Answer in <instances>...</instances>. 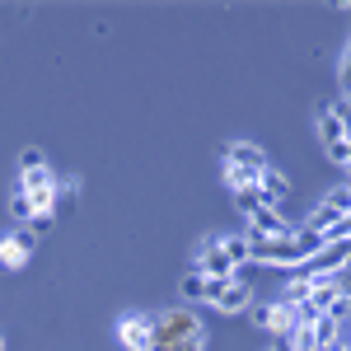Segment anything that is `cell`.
I'll list each match as a JSON object with an SVG mask.
<instances>
[{
	"label": "cell",
	"mask_w": 351,
	"mask_h": 351,
	"mask_svg": "<svg viewBox=\"0 0 351 351\" xmlns=\"http://www.w3.org/2000/svg\"><path fill=\"white\" fill-rule=\"evenodd\" d=\"M150 351H206V332L197 324L192 309H164V314H150Z\"/></svg>",
	"instance_id": "6da1fadb"
},
{
	"label": "cell",
	"mask_w": 351,
	"mask_h": 351,
	"mask_svg": "<svg viewBox=\"0 0 351 351\" xmlns=\"http://www.w3.org/2000/svg\"><path fill=\"white\" fill-rule=\"evenodd\" d=\"M38 248V234L28 230V225H19V230H10L5 239H0V267L5 271H19L28 263V253Z\"/></svg>",
	"instance_id": "7a4b0ae2"
},
{
	"label": "cell",
	"mask_w": 351,
	"mask_h": 351,
	"mask_svg": "<svg viewBox=\"0 0 351 351\" xmlns=\"http://www.w3.org/2000/svg\"><path fill=\"white\" fill-rule=\"evenodd\" d=\"M192 271H202V276H211V281H230V271H234V263L220 253V239L211 234V239L197 243V258H192Z\"/></svg>",
	"instance_id": "3957f363"
},
{
	"label": "cell",
	"mask_w": 351,
	"mask_h": 351,
	"mask_svg": "<svg viewBox=\"0 0 351 351\" xmlns=\"http://www.w3.org/2000/svg\"><path fill=\"white\" fill-rule=\"evenodd\" d=\"M150 337H155L150 314H122L117 319V342H122V351H150Z\"/></svg>",
	"instance_id": "277c9868"
},
{
	"label": "cell",
	"mask_w": 351,
	"mask_h": 351,
	"mask_svg": "<svg viewBox=\"0 0 351 351\" xmlns=\"http://www.w3.org/2000/svg\"><path fill=\"white\" fill-rule=\"evenodd\" d=\"M225 164L248 169V173H263V169H267V150H263L258 141H230V145H225Z\"/></svg>",
	"instance_id": "5b68a950"
},
{
	"label": "cell",
	"mask_w": 351,
	"mask_h": 351,
	"mask_svg": "<svg viewBox=\"0 0 351 351\" xmlns=\"http://www.w3.org/2000/svg\"><path fill=\"white\" fill-rule=\"evenodd\" d=\"M258 192H263V206H267V211H281V206H286V197H291V178H286V173H281V169H263V173H258Z\"/></svg>",
	"instance_id": "8992f818"
},
{
	"label": "cell",
	"mask_w": 351,
	"mask_h": 351,
	"mask_svg": "<svg viewBox=\"0 0 351 351\" xmlns=\"http://www.w3.org/2000/svg\"><path fill=\"white\" fill-rule=\"evenodd\" d=\"M291 234V225H286V216L281 211H258V216H248V230H243V239H286Z\"/></svg>",
	"instance_id": "52a82bcc"
},
{
	"label": "cell",
	"mask_w": 351,
	"mask_h": 351,
	"mask_svg": "<svg viewBox=\"0 0 351 351\" xmlns=\"http://www.w3.org/2000/svg\"><path fill=\"white\" fill-rule=\"evenodd\" d=\"M211 304H216L220 314H243V309L253 304V291H248V286H234V281H225V286H220V295L211 300Z\"/></svg>",
	"instance_id": "ba28073f"
},
{
	"label": "cell",
	"mask_w": 351,
	"mask_h": 351,
	"mask_svg": "<svg viewBox=\"0 0 351 351\" xmlns=\"http://www.w3.org/2000/svg\"><path fill=\"white\" fill-rule=\"evenodd\" d=\"M342 220H351L347 211H332L328 202H319V206H314V211L304 216V225H300V230H314V234H324V230H332V225H342Z\"/></svg>",
	"instance_id": "9c48e42d"
},
{
	"label": "cell",
	"mask_w": 351,
	"mask_h": 351,
	"mask_svg": "<svg viewBox=\"0 0 351 351\" xmlns=\"http://www.w3.org/2000/svg\"><path fill=\"white\" fill-rule=\"evenodd\" d=\"M319 141L324 145H337V141H347V122L337 117L332 108H319Z\"/></svg>",
	"instance_id": "30bf717a"
},
{
	"label": "cell",
	"mask_w": 351,
	"mask_h": 351,
	"mask_svg": "<svg viewBox=\"0 0 351 351\" xmlns=\"http://www.w3.org/2000/svg\"><path fill=\"white\" fill-rule=\"evenodd\" d=\"M216 239H220V253H225L234 267L248 263V239H243V234H216Z\"/></svg>",
	"instance_id": "8fae6325"
},
{
	"label": "cell",
	"mask_w": 351,
	"mask_h": 351,
	"mask_svg": "<svg viewBox=\"0 0 351 351\" xmlns=\"http://www.w3.org/2000/svg\"><path fill=\"white\" fill-rule=\"evenodd\" d=\"M178 291H183V300H192V304H202V300H206V276L188 267V276L178 281Z\"/></svg>",
	"instance_id": "7c38bea8"
},
{
	"label": "cell",
	"mask_w": 351,
	"mask_h": 351,
	"mask_svg": "<svg viewBox=\"0 0 351 351\" xmlns=\"http://www.w3.org/2000/svg\"><path fill=\"white\" fill-rule=\"evenodd\" d=\"M10 220H14V225H33V202H28L19 188L10 192Z\"/></svg>",
	"instance_id": "4fadbf2b"
},
{
	"label": "cell",
	"mask_w": 351,
	"mask_h": 351,
	"mask_svg": "<svg viewBox=\"0 0 351 351\" xmlns=\"http://www.w3.org/2000/svg\"><path fill=\"white\" fill-rule=\"evenodd\" d=\"M225 188H230V192L258 188V173H248V169H234V164H225Z\"/></svg>",
	"instance_id": "5bb4252c"
},
{
	"label": "cell",
	"mask_w": 351,
	"mask_h": 351,
	"mask_svg": "<svg viewBox=\"0 0 351 351\" xmlns=\"http://www.w3.org/2000/svg\"><path fill=\"white\" fill-rule=\"evenodd\" d=\"M234 206H239V216H243V220H248V216H258V211H263V192H258V188L234 192Z\"/></svg>",
	"instance_id": "9a60e30c"
},
{
	"label": "cell",
	"mask_w": 351,
	"mask_h": 351,
	"mask_svg": "<svg viewBox=\"0 0 351 351\" xmlns=\"http://www.w3.org/2000/svg\"><path fill=\"white\" fill-rule=\"evenodd\" d=\"M328 164H332V169H347V164H351V145H347V141L328 145Z\"/></svg>",
	"instance_id": "2e32d148"
},
{
	"label": "cell",
	"mask_w": 351,
	"mask_h": 351,
	"mask_svg": "<svg viewBox=\"0 0 351 351\" xmlns=\"http://www.w3.org/2000/svg\"><path fill=\"white\" fill-rule=\"evenodd\" d=\"M248 324L267 332V328H271V304H248Z\"/></svg>",
	"instance_id": "e0dca14e"
},
{
	"label": "cell",
	"mask_w": 351,
	"mask_h": 351,
	"mask_svg": "<svg viewBox=\"0 0 351 351\" xmlns=\"http://www.w3.org/2000/svg\"><path fill=\"white\" fill-rule=\"evenodd\" d=\"M43 164H47V155H43L38 145H28L24 155H19V173H28V169H43Z\"/></svg>",
	"instance_id": "ac0fdd59"
},
{
	"label": "cell",
	"mask_w": 351,
	"mask_h": 351,
	"mask_svg": "<svg viewBox=\"0 0 351 351\" xmlns=\"http://www.w3.org/2000/svg\"><path fill=\"white\" fill-rule=\"evenodd\" d=\"M324 202H328V206H332V211H347V206H351V197H347V183H337V188L328 192Z\"/></svg>",
	"instance_id": "d6986e66"
},
{
	"label": "cell",
	"mask_w": 351,
	"mask_h": 351,
	"mask_svg": "<svg viewBox=\"0 0 351 351\" xmlns=\"http://www.w3.org/2000/svg\"><path fill=\"white\" fill-rule=\"evenodd\" d=\"M220 286H225V281H211V276H206V300H202V304H211V300L220 295Z\"/></svg>",
	"instance_id": "ffe728a7"
},
{
	"label": "cell",
	"mask_w": 351,
	"mask_h": 351,
	"mask_svg": "<svg viewBox=\"0 0 351 351\" xmlns=\"http://www.w3.org/2000/svg\"><path fill=\"white\" fill-rule=\"evenodd\" d=\"M0 351H5V337H0Z\"/></svg>",
	"instance_id": "44dd1931"
},
{
	"label": "cell",
	"mask_w": 351,
	"mask_h": 351,
	"mask_svg": "<svg viewBox=\"0 0 351 351\" xmlns=\"http://www.w3.org/2000/svg\"><path fill=\"white\" fill-rule=\"evenodd\" d=\"M267 351H271V347H267Z\"/></svg>",
	"instance_id": "7402d4cb"
}]
</instances>
